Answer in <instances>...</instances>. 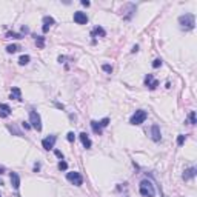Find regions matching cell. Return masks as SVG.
<instances>
[{"label":"cell","instance_id":"1","mask_svg":"<svg viewBox=\"0 0 197 197\" xmlns=\"http://www.w3.org/2000/svg\"><path fill=\"white\" fill-rule=\"evenodd\" d=\"M139 191L143 197H154L156 195V188L150 180H142L139 183Z\"/></svg>","mask_w":197,"mask_h":197},{"label":"cell","instance_id":"18","mask_svg":"<svg viewBox=\"0 0 197 197\" xmlns=\"http://www.w3.org/2000/svg\"><path fill=\"white\" fill-rule=\"evenodd\" d=\"M29 60H31V57H29L28 54H23V56H20V59H19V65L25 66V65L29 63Z\"/></svg>","mask_w":197,"mask_h":197},{"label":"cell","instance_id":"39","mask_svg":"<svg viewBox=\"0 0 197 197\" xmlns=\"http://www.w3.org/2000/svg\"><path fill=\"white\" fill-rule=\"evenodd\" d=\"M0 197H2V195H0Z\"/></svg>","mask_w":197,"mask_h":197},{"label":"cell","instance_id":"10","mask_svg":"<svg viewBox=\"0 0 197 197\" xmlns=\"http://www.w3.org/2000/svg\"><path fill=\"white\" fill-rule=\"evenodd\" d=\"M151 139L154 142H160L162 140V133H160V126L159 125H153L151 126Z\"/></svg>","mask_w":197,"mask_h":197},{"label":"cell","instance_id":"4","mask_svg":"<svg viewBox=\"0 0 197 197\" xmlns=\"http://www.w3.org/2000/svg\"><path fill=\"white\" fill-rule=\"evenodd\" d=\"M146 117H148V112H146V111H143V109H137V111L131 116L130 123H131V125H134V126L142 125V123L146 120Z\"/></svg>","mask_w":197,"mask_h":197},{"label":"cell","instance_id":"11","mask_svg":"<svg viewBox=\"0 0 197 197\" xmlns=\"http://www.w3.org/2000/svg\"><path fill=\"white\" fill-rule=\"evenodd\" d=\"M11 116V108L6 103H0V119H6Z\"/></svg>","mask_w":197,"mask_h":197},{"label":"cell","instance_id":"20","mask_svg":"<svg viewBox=\"0 0 197 197\" xmlns=\"http://www.w3.org/2000/svg\"><path fill=\"white\" fill-rule=\"evenodd\" d=\"M36 43H37V46H39L40 49H43V48H45V37L37 36V37H36Z\"/></svg>","mask_w":197,"mask_h":197},{"label":"cell","instance_id":"26","mask_svg":"<svg viewBox=\"0 0 197 197\" xmlns=\"http://www.w3.org/2000/svg\"><path fill=\"white\" fill-rule=\"evenodd\" d=\"M98 123L102 125V128H105V126H108V125H109V119H108V117H105V119H102Z\"/></svg>","mask_w":197,"mask_h":197},{"label":"cell","instance_id":"3","mask_svg":"<svg viewBox=\"0 0 197 197\" xmlns=\"http://www.w3.org/2000/svg\"><path fill=\"white\" fill-rule=\"evenodd\" d=\"M29 125H31V128H34L37 133L42 131V119H40L39 112L34 111V109L29 111Z\"/></svg>","mask_w":197,"mask_h":197},{"label":"cell","instance_id":"29","mask_svg":"<svg viewBox=\"0 0 197 197\" xmlns=\"http://www.w3.org/2000/svg\"><path fill=\"white\" fill-rule=\"evenodd\" d=\"M74 139H76L74 133H68V134H66V140H68V142H74Z\"/></svg>","mask_w":197,"mask_h":197},{"label":"cell","instance_id":"15","mask_svg":"<svg viewBox=\"0 0 197 197\" xmlns=\"http://www.w3.org/2000/svg\"><path fill=\"white\" fill-rule=\"evenodd\" d=\"M91 36H92V37H105V36H106V31H105L102 26H95V28L92 29Z\"/></svg>","mask_w":197,"mask_h":197},{"label":"cell","instance_id":"34","mask_svg":"<svg viewBox=\"0 0 197 197\" xmlns=\"http://www.w3.org/2000/svg\"><path fill=\"white\" fill-rule=\"evenodd\" d=\"M82 5H83V6H89L91 3L88 2V0H82Z\"/></svg>","mask_w":197,"mask_h":197},{"label":"cell","instance_id":"6","mask_svg":"<svg viewBox=\"0 0 197 197\" xmlns=\"http://www.w3.org/2000/svg\"><path fill=\"white\" fill-rule=\"evenodd\" d=\"M56 142H57V136L51 134V136H48L46 139H43V140H42V146L45 148L46 151H49V150H53V148H54Z\"/></svg>","mask_w":197,"mask_h":197},{"label":"cell","instance_id":"13","mask_svg":"<svg viewBox=\"0 0 197 197\" xmlns=\"http://www.w3.org/2000/svg\"><path fill=\"white\" fill-rule=\"evenodd\" d=\"M79 137H80V140H82V143H83V146L86 148V150H89V148L92 146V142H91V139L88 137V134H86V133H80V134H79Z\"/></svg>","mask_w":197,"mask_h":197},{"label":"cell","instance_id":"9","mask_svg":"<svg viewBox=\"0 0 197 197\" xmlns=\"http://www.w3.org/2000/svg\"><path fill=\"white\" fill-rule=\"evenodd\" d=\"M54 23H56V20H54L51 16H45V17H43V28H42V31H43V33H48L49 28H51Z\"/></svg>","mask_w":197,"mask_h":197},{"label":"cell","instance_id":"2","mask_svg":"<svg viewBox=\"0 0 197 197\" xmlns=\"http://www.w3.org/2000/svg\"><path fill=\"white\" fill-rule=\"evenodd\" d=\"M179 25H180V28L185 29V31H189L194 28V25H195V17L194 14H183L179 17Z\"/></svg>","mask_w":197,"mask_h":197},{"label":"cell","instance_id":"28","mask_svg":"<svg viewBox=\"0 0 197 197\" xmlns=\"http://www.w3.org/2000/svg\"><path fill=\"white\" fill-rule=\"evenodd\" d=\"M162 66V60L160 59H156L154 62H153V68H160Z\"/></svg>","mask_w":197,"mask_h":197},{"label":"cell","instance_id":"23","mask_svg":"<svg viewBox=\"0 0 197 197\" xmlns=\"http://www.w3.org/2000/svg\"><path fill=\"white\" fill-rule=\"evenodd\" d=\"M189 123H191V125H195V123H197V120H195V112H194V111L189 112Z\"/></svg>","mask_w":197,"mask_h":197},{"label":"cell","instance_id":"19","mask_svg":"<svg viewBox=\"0 0 197 197\" xmlns=\"http://www.w3.org/2000/svg\"><path fill=\"white\" fill-rule=\"evenodd\" d=\"M20 49V46L19 45H8L6 46V53H9V54H14V53H17Z\"/></svg>","mask_w":197,"mask_h":197},{"label":"cell","instance_id":"16","mask_svg":"<svg viewBox=\"0 0 197 197\" xmlns=\"http://www.w3.org/2000/svg\"><path fill=\"white\" fill-rule=\"evenodd\" d=\"M11 98H14V100H22V91H20V88L14 86L11 89Z\"/></svg>","mask_w":197,"mask_h":197},{"label":"cell","instance_id":"12","mask_svg":"<svg viewBox=\"0 0 197 197\" xmlns=\"http://www.w3.org/2000/svg\"><path fill=\"white\" fill-rule=\"evenodd\" d=\"M195 172H197V168H195V166H191V168L185 169V172H183V180L194 179V177H195Z\"/></svg>","mask_w":197,"mask_h":197},{"label":"cell","instance_id":"37","mask_svg":"<svg viewBox=\"0 0 197 197\" xmlns=\"http://www.w3.org/2000/svg\"><path fill=\"white\" fill-rule=\"evenodd\" d=\"M5 172V168H0V174H3Z\"/></svg>","mask_w":197,"mask_h":197},{"label":"cell","instance_id":"5","mask_svg":"<svg viewBox=\"0 0 197 197\" xmlns=\"http://www.w3.org/2000/svg\"><path fill=\"white\" fill-rule=\"evenodd\" d=\"M66 179H68L72 185H76V186H82V185H83V177H82L80 172H77V171L66 172Z\"/></svg>","mask_w":197,"mask_h":197},{"label":"cell","instance_id":"25","mask_svg":"<svg viewBox=\"0 0 197 197\" xmlns=\"http://www.w3.org/2000/svg\"><path fill=\"white\" fill-rule=\"evenodd\" d=\"M8 130H9V131H11V133H14V134H16V136H20V137H22V136H23V134H22V133H20V131H19V130H17V128H16V126H8Z\"/></svg>","mask_w":197,"mask_h":197},{"label":"cell","instance_id":"8","mask_svg":"<svg viewBox=\"0 0 197 197\" xmlns=\"http://www.w3.org/2000/svg\"><path fill=\"white\" fill-rule=\"evenodd\" d=\"M74 22L77 25H86L88 23V16L82 11H76L74 12Z\"/></svg>","mask_w":197,"mask_h":197},{"label":"cell","instance_id":"14","mask_svg":"<svg viewBox=\"0 0 197 197\" xmlns=\"http://www.w3.org/2000/svg\"><path fill=\"white\" fill-rule=\"evenodd\" d=\"M11 185L14 189H19L20 188V176L17 172H11Z\"/></svg>","mask_w":197,"mask_h":197},{"label":"cell","instance_id":"7","mask_svg":"<svg viewBox=\"0 0 197 197\" xmlns=\"http://www.w3.org/2000/svg\"><path fill=\"white\" fill-rule=\"evenodd\" d=\"M145 85H146L148 88H150L151 91H154V89L159 86V80H156V79H154L153 74H148V76L145 77Z\"/></svg>","mask_w":197,"mask_h":197},{"label":"cell","instance_id":"36","mask_svg":"<svg viewBox=\"0 0 197 197\" xmlns=\"http://www.w3.org/2000/svg\"><path fill=\"white\" fill-rule=\"evenodd\" d=\"M137 51H139V46H137V45H136V46H134V48H133V53H137Z\"/></svg>","mask_w":197,"mask_h":197},{"label":"cell","instance_id":"33","mask_svg":"<svg viewBox=\"0 0 197 197\" xmlns=\"http://www.w3.org/2000/svg\"><path fill=\"white\" fill-rule=\"evenodd\" d=\"M65 59H66L65 56H59V59H57V60H59L60 63H63V62H65Z\"/></svg>","mask_w":197,"mask_h":197},{"label":"cell","instance_id":"22","mask_svg":"<svg viewBox=\"0 0 197 197\" xmlns=\"http://www.w3.org/2000/svg\"><path fill=\"white\" fill-rule=\"evenodd\" d=\"M59 169H60V171H66V169H68V163H66L65 160H60V162H59Z\"/></svg>","mask_w":197,"mask_h":197},{"label":"cell","instance_id":"35","mask_svg":"<svg viewBox=\"0 0 197 197\" xmlns=\"http://www.w3.org/2000/svg\"><path fill=\"white\" fill-rule=\"evenodd\" d=\"M39 169H40V163H36V165H34V171L37 172Z\"/></svg>","mask_w":197,"mask_h":197},{"label":"cell","instance_id":"30","mask_svg":"<svg viewBox=\"0 0 197 197\" xmlns=\"http://www.w3.org/2000/svg\"><path fill=\"white\" fill-rule=\"evenodd\" d=\"M22 126H23L25 130H29V128H31V125H29L28 122H22Z\"/></svg>","mask_w":197,"mask_h":197},{"label":"cell","instance_id":"17","mask_svg":"<svg viewBox=\"0 0 197 197\" xmlns=\"http://www.w3.org/2000/svg\"><path fill=\"white\" fill-rule=\"evenodd\" d=\"M91 128H92V131H94L95 134H98V136L102 134V125H100L98 122L92 120V122H91Z\"/></svg>","mask_w":197,"mask_h":197},{"label":"cell","instance_id":"21","mask_svg":"<svg viewBox=\"0 0 197 197\" xmlns=\"http://www.w3.org/2000/svg\"><path fill=\"white\" fill-rule=\"evenodd\" d=\"M6 37L8 39H22V34H19V33H6Z\"/></svg>","mask_w":197,"mask_h":197},{"label":"cell","instance_id":"32","mask_svg":"<svg viewBox=\"0 0 197 197\" xmlns=\"http://www.w3.org/2000/svg\"><path fill=\"white\" fill-rule=\"evenodd\" d=\"M22 33H25V34H26V33H29L28 26H22Z\"/></svg>","mask_w":197,"mask_h":197},{"label":"cell","instance_id":"27","mask_svg":"<svg viewBox=\"0 0 197 197\" xmlns=\"http://www.w3.org/2000/svg\"><path fill=\"white\" fill-rule=\"evenodd\" d=\"M102 69H103L105 72H108V74L112 72V66H111V65H102Z\"/></svg>","mask_w":197,"mask_h":197},{"label":"cell","instance_id":"24","mask_svg":"<svg viewBox=\"0 0 197 197\" xmlns=\"http://www.w3.org/2000/svg\"><path fill=\"white\" fill-rule=\"evenodd\" d=\"M185 140H186V136H183V134H180V136L177 137V145H179V146H182V145L185 143Z\"/></svg>","mask_w":197,"mask_h":197},{"label":"cell","instance_id":"31","mask_svg":"<svg viewBox=\"0 0 197 197\" xmlns=\"http://www.w3.org/2000/svg\"><path fill=\"white\" fill-rule=\"evenodd\" d=\"M54 153H56V156H57V157H59V159H60V160H63V154H62V153H60V151H59V150H56V151H54Z\"/></svg>","mask_w":197,"mask_h":197},{"label":"cell","instance_id":"38","mask_svg":"<svg viewBox=\"0 0 197 197\" xmlns=\"http://www.w3.org/2000/svg\"><path fill=\"white\" fill-rule=\"evenodd\" d=\"M0 185H3V182H2V180H0Z\"/></svg>","mask_w":197,"mask_h":197}]
</instances>
